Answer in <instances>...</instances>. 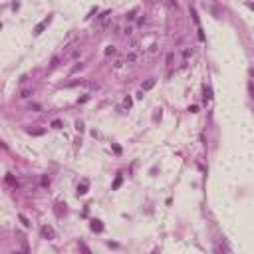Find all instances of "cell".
Segmentation results:
<instances>
[{"instance_id": "obj_1", "label": "cell", "mask_w": 254, "mask_h": 254, "mask_svg": "<svg viewBox=\"0 0 254 254\" xmlns=\"http://www.w3.org/2000/svg\"><path fill=\"white\" fill-rule=\"evenodd\" d=\"M50 20H52V16H48V18H46V20H42V22H40V24H38V26L34 28V34H36V36L40 34V32H42V30H44V28H46V26H48V24H50Z\"/></svg>"}, {"instance_id": "obj_2", "label": "cell", "mask_w": 254, "mask_h": 254, "mask_svg": "<svg viewBox=\"0 0 254 254\" xmlns=\"http://www.w3.org/2000/svg\"><path fill=\"white\" fill-rule=\"evenodd\" d=\"M42 234H44L48 240H50V238H54V230H52L50 226H42Z\"/></svg>"}, {"instance_id": "obj_3", "label": "cell", "mask_w": 254, "mask_h": 254, "mask_svg": "<svg viewBox=\"0 0 254 254\" xmlns=\"http://www.w3.org/2000/svg\"><path fill=\"white\" fill-rule=\"evenodd\" d=\"M85 193H87V181H84L81 187H77V195H85Z\"/></svg>"}, {"instance_id": "obj_4", "label": "cell", "mask_w": 254, "mask_h": 254, "mask_svg": "<svg viewBox=\"0 0 254 254\" xmlns=\"http://www.w3.org/2000/svg\"><path fill=\"white\" fill-rule=\"evenodd\" d=\"M30 95H32V87H26V89H22V91H20V97H22V99L30 97Z\"/></svg>"}, {"instance_id": "obj_5", "label": "cell", "mask_w": 254, "mask_h": 254, "mask_svg": "<svg viewBox=\"0 0 254 254\" xmlns=\"http://www.w3.org/2000/svg\"><path fill=\"white\" fill-rule=\"evenodd\" d=\"M91 228H94L95 232H101V230H103V226L99 224V220H94V222H91Z\"/></svg>"}, {"instance_id": "obj_6", "label": "cell", "mask_w": 254, "mask_h": 254, "mask_svg": "<svg viewBox=\"0 0 254 254\" xmlns=\"http://www.w3.org/2000/svg\"><path fill=\"white\" fill-rule=\"evenodd\" d=\"M153 85H155V80H149V81H145V84H143V91H147V89H151Z\"/></svg>"}, {"instance_id": "obj_7", "label": "cell", "mask_w": 254, "mask_h": 254, "mask_svg": "<svg viewBox=\"0 0 254 254\" xmlns=\"http://www.w3.org/2000/svg\"><path fill=\"white\" fill-rule=\"evenodd\" d=\"M173 60H175V54H167V66H173Z\"/></svg>"}, {"instance_id": "obj_8", "label": "cell", "mask_w": 254, "mask_h": 254, "mask_svg": "<svg viewBox=\"0 0 254 254\" xmlns=\"http://www.w3.org/2000/svg\"><path fill=\"white\" fill-rule=\"evenodd\" d=\"M115 52H117V50L113 48V46H107V48H105V54H107V56H113Z\"/></svg>"}, {"instance_id": "obj_9", "label": "cell", "mask_w": 254, "mask_h": 254, "mask_svg": "<svg viewBox=\"0 0 254 254\" xmlns=\"http://www.w3.org/2000/svg\"><path fill=\"white\" fill-rule=\"evenodd\" d=\"M52 127H54V129H60V127H62V121H60V119L52 121Z\"/></svg>"}, {"instance_id": "obj_10", "label": "cell", "mask_w": 254, "mask_h": 254, "mask_svg": "<svg viewBox=\"0 0 254 254\" xmlns=\"http://www.w3.org/2000/svg\"><path fill=\"white\" fill-rule=\"evenodd\" d=\"M133 60H137V54H129V56L125 58V62H133Z\"/></svg>"}, {"instance_id": "obj_11", "label": "cell", "mask_w": 254, "mask_h": 254, "mask_svg": "<svg viewBox=\"0 0 254 254\" xmlns=\"http://www.w3.org/2000/svg\"><path fill=\"white\" fill-rule=\"evenodd\" d=\"M135 14H137V10H131V12L127 14V16H125V18H127V20H133V18H135Z\"/></svg>"}, {"instance_id": "obj_12", "label": "cell", "mask_w": 254, "mask_h": 254, "mask_svg": "<svg viewBox=\"0 0 254 254\" xmlns=\"http://www.w3.org/2000/svg\"><path fill=\"white\" fill-rule=\"evenodd\" d=\"M123 34H125V36H131V34H133V28H131V26H127V28L123 30Z\"/></svg>"}, {"instance_id": "obj_13", "label": "cell", "mask_w": 254, "mask_h": 254, "mask_svg": "<svg viewBox=\"0 0 254 254\" xmlns=\"http://www.w3.org/2000/svg\"><path fill=\"white\" fill-rule=\"evenodd\" d=\"M20 220H22V224H24V226H30V222H28V219L24 216V214H20Z\"/></svg>"}, {"instance_id": "obj_14", "label": "cell", "mask_w": 254, "mask_h": 254, "mask_svg": "<svg viewBox=\"0 0 254 254\" xmlns=\"http://www.w3.org/2000/svg\"><path fill=\"white\" fill-rule=\"evenodd\" d=\"M189 56H193V48H191V50H185V52H183V58H189Z\"/></svg>"}, {"instance_id": "obj_15", "label": "cell", "mask_w": 254, "mask_h": 254, "mask_svg": "<svg viewBox=\"0 0 254 254\" xmlns=\"http://www.w3.org/2000/svg\"><path fill=\"white\" fill-rule=\"evenodd\" d=\"M81 66H84V64H77V66H74V68H71V74H76L77 70H81Z\"/></svg>"}, {"instance_id": "obj_16", "label": "cell", "mask_w": 254, "mask_h": 254, "mask_svg": "<svg viewBox=\"0 0 254 254\" xmlns=\"http://www.w3.org/2000/svg\"><path fill=\"white\" fill-rule=\"evenodd\" d=\"M210 97H212V95H210V89L206 87V89H205V99H210Z\"/></svg>"}, {"instance_id": "obj_17", "label": "cell", "mask_w": 254, "mask_h": 254, "mask_svg": "<svg viewBox=\"0 0 254 254\" xmlns=\"http://www.w3.org/2000/svg\"><path fill=\"white\" fill-rule=\"evenodd\" d=\"M119 185H121V177H117V179H115V183H113V189H117Z\"/></svg>"}, {"instance_id": "obj_18", "label": "cell", "mask_w": 254, "mask_h": 254, "mask_svg": "<svg viewBox=\"0 0 254 254\" xmlns=\"http://www.w3.org/2000/svg\"><path fill=\"white\" fill-rule=\"evenodd\" d=\"M248 6H250V8H252V10H254V4H248Z\"/></svg>"}]
</instances>
